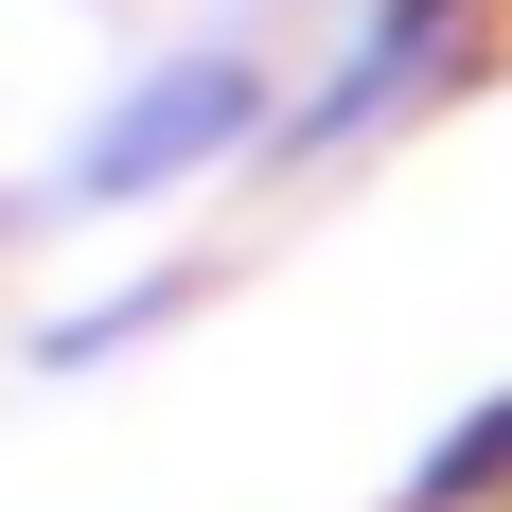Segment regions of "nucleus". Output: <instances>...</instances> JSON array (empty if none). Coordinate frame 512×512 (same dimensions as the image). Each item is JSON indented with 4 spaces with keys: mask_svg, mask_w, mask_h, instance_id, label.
<instances>
[]
</instances>
